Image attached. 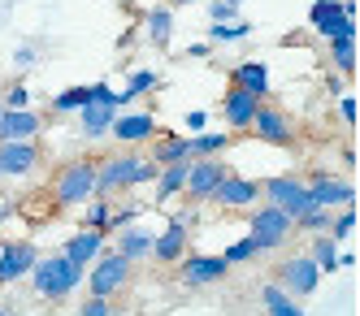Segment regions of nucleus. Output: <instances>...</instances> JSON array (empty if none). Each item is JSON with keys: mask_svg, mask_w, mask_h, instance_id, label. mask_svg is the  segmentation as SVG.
I'll use <instances>...</instances> for the list:
<instances>
[{"mask_svg": "<svg viewBox=\"0 0 360 316\" xmlns=\"http://www.w3.org/2000/svg\"><path fill=\"white\" fill-rule=\"evenodd\" d=\"M27 277H31L39 299H65V295H74L83 286L87 265H74L65 251H53V256H35V265H31Z\"/></svg>", "mask_w": 360, "mask_h": 316, "instance_id": "f257e3e1", "label": "nucleus"}, {"mask_svg": "<svg viewBox=\"0 0 360 316\" xmlns=\"http://www.w3.org/2000/svg\"><path fill=\"white\" fill-rule=\"evenodd\" d=\"M157 182V161L152 156H109L96 165V195L113 199L117 191H135Z\"/></svg>", "mask_w": 360, "mask_h": 316, "instance_id": "f03ea898", "label": "nucleus"}, {"mask_svg": "<svg viewBox=\"0 0 360 316\" xmlns=\"http://www.w3.org/2000/svg\"><path fill=\"white\" fill-rule=\"evenodd\" d=\"M96 195V161H70L53 178V199L57 208H79Z\"/></svg>", "mask_w": 360, "mask_h": 316, "instance_id": "7ed1b4c3", "label": "nucleus"}, {"mask_svg": "<svg viewBox=\"0 0 360 316\" xmlns=\"http://www.w3.org/2000/svg\"><path fill=\"white\" fill-rule=\"evenodd\" d=\"M131 269H135V260H126L122 251H100L83 282H87L91 295H109L113 299V295H122L126 286H131Z\"/></svg>", "mask_w": 360, "mask_h": 316, "instance_id": "20e7f679", "label": "nucleus"}, {"mask_svg": "<svg viewBox=\"0 0 360 316\" xmlns=\"http://www.w3.org/2000/svg\"><path fill=\"white\" fill-rule=\"evenodd\" d=\"M117 113H122L117 91H113L109 83H91V100L79 109V126H83V135H87V139H105Z\"/></svg>", "mask_w": 360, "mask_h": 316, "instance_id": "39448f33", "label": "nucleus"}, {"mask_svg": "<svg viewBox=\"0 0 360 316\" xmlns=\"http://www.w3.org/2000/svg\"><path fill=\"white\" fill-rule=\"evenodd\" d=\"M248 234H252V243L261 247V251H278L282 243L295 234V221L282 213V208H274V204H265V208H256L252 213V221H248Z\"/></svg>", "mask_w": 360, "mask_h": 316, "instance_id": "423d86ee", "label": "nucleus"}, {"mask_svg": "<svg viewBox=\"0 0 360 316\" xmlns=\"http://www.w3.org/2000/svg\"><path fill=\"white\" fill-rule=\"evenodd\" d=\"M265 204L282 208L291 221H300L308 208H317L313 195H308V182H300L295 173H278V178H269V182H265Z\"/></svg>", "mask_w": 360, "mask_h": 316, "instance_id": "0eeeda50", "label": "nucleus"}, {"mask_svg": "<svg viewBox=\"0 0 360 316\" xmlns=\"http://www.w3.org/2000/svg\"><path fill=\"white\" fill-rule=\"evenodd\" d=\"M308 22L321 39H339V35H356V5L352 0H317L308 9Z\"/></svg>", "mask_w": 360, "mask_h": 316, "instance_id": "6e6552de", "label": "nucleus"}, {"mask_svg": "<svg viewBox=\"0 0 360 316\" xmlns=\"http://www.w3.org/2000/svg\"><path fill=\"white\" fill-rule=\"evenodd\" d=\"M278 286L295 299H308L321 286V269L313 265V256H291V260L278 265Z\"/></svg>", "mask_w": 360, "mask_h": 316, "instance_id": "1a4fd4ad", "label": "nucleus"}, {"mask_svg": "<svg viewBox=\"0 0 360 316\" xmlns=\"http://www.w3.org/2000/svg\"><path fill=\"white\" fill-rule=\"evenodd\" d=\"M221 173H226V165L217 161V156H191V161H187L183 195H187L191 204H209V195H213V187L221 182Z\"/></svg>", "mask_w": 360, "mask_h": 316, "instance_id": "9d476101", "label": "nucleus"}, {"mask_svg": "<svg viewBox=\"0 0 360 316\" xmlns=\"http://www.w3.org/2000/svg\"><path fill=\"white\" fill-rule=\"evenodd\" d=\"M248 130H256V139H261V143H274V147H291V143H295L291 117L282 113V109H274V104H256Z\"/></svg>", "mask_w": 360, "mask_h": 316, "instance_id": "9b49d317", "label": "nucleus"}, {"mask_svg": "<svg viewBox=\"0 0 360 316\" xmlns=\"http://www.w3.org/2000/svg\"><path fill=\"white\" fill-rule=\"evenodd\" d=\"M187 247H191V234H187V217H169V225L161 230V234H152V260L157 265H178V260L187 256Z\"/></svg>", "mask_w": 360, "mask_h": 316, "instance_id": "f8f14e48", "label": "nucleus"}, {"mask_svg": "<svg viewBox=\"0 0 360 316\" xmlns=\"http://www.w3.org/2000/svg\"><path fill=\"white\" fill-rule=\"evenodd\" d=\"M256 199H261V187H256L252 178H239V173H221V182L213 187L209 204L226 208V213H239V208H252Z\"/></svg>", "mask_w": 360, "mask_h": 316, "instance_id": "ddd939ff", "label": "nucleus"}, {"mask_svg": "<svg viewBox=\"0 0 360 316\" xmlns=\"http://www.w3.org/2000/svg\"><path fill=\"white\" fill-rule=\"evenodd\" d=\"M39 169L35 139H0V178H27Z\"/></svg>", "mask_w": 360, "mask_h": 316, "instance_id": "4468645a", "label": "nucleus"}, {"mask_svg": "<svg viewBox=\"0 0 360 316\" xmlns=\"http://www.w3.org/2000/svg\"><path fill=\"white\" fill-rule=\"evenodd\" d=\"M178 265H183V273H178V277H183V286H191V291H195V286H213V282H221L226 277V260L221 256H183V260H178Z\"/></svg>", "mask_w": 360, "mask_h": 316, "instance_id": "2eb2a0df", "label": "nucleus"}, {"mask_svg": "<svg viewBox=\"0 0 360 316\" xmlns=\"http://www.w3.org/2000/svg\"><path fill=\"white\" fill-rule=\"evenodd\" d=\"M31 265H35V247H31L27 239H22V243H18V239H5V243H0V286L27 277Z\"/></svg>", "mask_w": 360, "mask_h": 316, "instance_id": "dca6fc26", "label": "nucleus"}, {"mask_svg": "<svg viewBox=\"0 0 360 316\" xmlns=\"http://www.w3.org/2000/svg\"><path fill=\"white\" fill-rule=\"evenodd\" d=\"M256 104H261V96H252L248 87L230 83V87H226V100H221L226 126H230V130H248V126H252V113H256Z\"/></svg>", "mask_w": 360, "mask_h": 316, "instance_id": "f3484780", "label": "nucleus"}, {"mask_svg": "<svg viewBox=\"0 0 360 316\" xmlns=\"http://www.w3.org/2000/svg\"><path fill=\"white\" fill-rule=\"evenodd\" d=\"M308 195H313L317 208H347V204H356L352 182H339V178H330V173H317L313 182H308Z\"/></svg>", "mask_w": 360, "mask_h": 316, "instance_id": "a211bd4d", "label": "nucleus"}, {"mask_svg": "<svg viewBox=\"0 0 360 316\" xmlns=\"http://www.w3.org/2000/svg\"><path fill=\"white\" fill-rule=\"evenodd\" d=\"M109 135L117 143H148L152 135H157V121H152V113H117Z\"/></svg>", "mask_w": 360, "mask_h": 316, "instance_id": "6ab92c4d", "label": "nucleus"}, {"mask_svg": "<svg viewBox=\"0 0 360 316\" xmlns=\"http://www.w3.org/2000/svg\"><path fill=\"white\" fill-rule=\"evenodd\" d=\"M74 265H91V260L105 251V230H91V225H83L74 239H65V247H61Z\"/></svg>", "mask_w": 360, "mask_h": 316, "instance_id": "aec40b11", "label": "nucleus"}, {"mask_svg": "<svg viewBox=\"0 0 360 316\" xmlns=\"http://www.w3.org/2000/svg\"><path fill=\"white\" fill-rule=\"evenodd\" d=\"M39 135V117L31 109H0V139H35Z\"/></svg>", "mask_w": 360, "mask_h": 316, "instance_id": "412c9836", "label": "nucleus"}, {"mask_svg": "<svg viewBox=\"0 0 360 316\" xmlns=\"http://www.w3.org/2000/svg\"><path fill=\"white\" fill-rule=\"evenodd\" d=\"M187 161H191V156H183V161H169V165H157V208H161V204H169L174 195H183Z\"/></svg>", "mask_w": 360, "mask_h": 316, "instance_id": "4be33fe9", "label": "nucleus"}, {"mask_svg": "<svg viewBox=\"0 0 360 316\" xmlns=\"http://www.w3.org/2000/svg\"><path fill=\"white\" fill-rule=\"evenodd\" d=\"M157 143H152V161L157 165H169V161H183V156H191V139L187 135H174V130H161L152 135Z\"/></svg>", "mask_w": 360, "mask_h": 316, "instance_id": "5701e85b", "label": "nucleus"}, {"mask_svg": "<svg viewBox=\"0 0 360 316\" xmlns=\"http://www.w3.org/2000/svg\"><path fill=\"white\" fill-rule=\"evenodd\" d=\"M261 308H265L269 316H304L300 299H295V295H287L278 282H274V286H261Z\"/></svg>", "mask_w": 360, "mask_h": 316, "instance_id": "b1692460", "label": "nucleus"}, {"mask_svg": "<svg viewBox=\"0 0 360 316\" xmlns=\"http://www.w3.org/2000/svg\"><path fill=\"white\" fill-rule=\"evenodd\" d=\"M117 251H122L126 260H148V251H152V234H148V230H139L135 221H131V225H122Z\"/></svg>", "mask_w": 360, "mask_h": 316, "instance_id": "393cba45", "label": "nucleus"}, {"mask_svg": "<svg viewBox=\"0 0 360 316\" xmlns=\"http://www.w3.org/2000/svg\"><path fill=\"white\" fill-rule=\"evenodd\" d=\"M235 83L265 100V96H269V70H265L261 61H243V65H235Z\"/></svg>", "mask_w": 360, "mask_h": 316, "instance_id": "a878e982", "label": "nucleus"}, {"mask_svg": "<svg viewBox=\"0 0 360 316\" xmlns=\"http://www.w3.org/2000/svg\"><path fill=\"white\" fill-rule=\"evenodd\" d=\"M330 44V61L339 74H356V35H339V39H326Z\"/></svg>", "mask_w": 360, "mask_h": 316, "instance_id": "bb28decb", "label": "nucleus"}, {"mask_svg": "<svg viewBox=\"0 0 360 316\" xmlns=\"http://www.w3.org/2000/svg\"><path fill=\"white\" fill-rule=\"evenodd\" d=\"M152 87H161V78H157V70H135V74H131V83H126V87L117 91V100H122V109H126V104H131V100H139L143 91H152Z\"/></svg>", "mask_w": 360, "mask_h": 316, "instance_id": "cd10ccee", "label": "nucleus"}, {"mask_svg": "<svg viewBox=\"0 0 360 316\" xmlns=\"http://www.w3.org/2000/svg\"><path fill=\"white\" fill-rule=\"evenodd\" d=\"M313 265L321 269V273H339V247H334V239L330 234H321V239H313Z\"/></svg>", "mask_w": 360, "mask_h": 316, "instance_id": "c85d7f7f", "label": "nucleus"}, {"mask_svg": "<svg viewBox=\"0 0 360 316\" xmlns=\"http://www.w3.org/2000/svg\"><path fill=\"white\" fill-rule=\"evenodd\" d=\"M187 139H191V156H221L235 135H226V130L221 135H204V130H195V135H187Z\"/></svg>", "mask_w": 360, "mask_h": 316, "instance_id": "c756f323", "label": "nucleus"}, {"mask_svg": "<svg viewBox=\"0 0 360 316\" xmlns=\"http://www.w3.org/2000/svg\"><path fill=\"white\" fill-rule=\"evenodd\" d=\"M143 26H148V39L157 44V48H165V44H169V31H174V13H169V9H152V13L143 18Z\"/></svg>", "mask_w": 360, "mask_h": 316, "instance_id": "7c9ffc66", "label": "nucleus"}, {"mask_svg": "<svg viewBox=\"0 0 360 316\" xmlns=\"http://www.w3.org/2000/svg\"><path fill=\"white\" fill-rule=\"evenodd\" d=\"M252 31L248 22H239V18H230V22H213L209 26V44H235V39H243Z\"/></svg>", "mask_w": 360, "mask_h": 316, "instance_id": "2f4dec72", "label": "nucleus"}, {"mask_svg": "<svg viewBox=\"0 0 360 316\" xmlns=\"http://www.w3.org/2000/svg\"><path fill=\"white\" fill-rule=\"evenodd\" d=\"M91 100V87H65L61 96H53V113H79Z\"/></svg>", "mask_w": 360, "mask_h": 316, "instance_id": "473e14b6", "label": "nucleus"}, {"mask_svg": "<svg viewBox=\"0 0 360 316\" xmlns=\"http://www.w3.org/2000/svg\"><path fill=\"white\" fill-rule=\"evenodd\" d=\"M326 234H330L334 243H339V239H352V234H356V204H347L343 213L330 221V230H326Z\"/></svg>", "mask_w": 360, "mask_h": 316, "instance_id": "72a5a7b5", "label": "nucleus"}, {"mask_svg": "<svg viewBox=\"0 0 360 316\" xmlns=\"http://www.w3.org/2000/svg\"><path fill=\"white\" fill-rule=\"evenodd\" d=\"M83 225H91V230H105V225H109V199H105V195H91V199H87Z\"/></svg>", "mask_w": 360, "mask_h": 316, "instance_id": "f704fd0d", "label": "nucleus"}, {"mask_svg": "<svg viewBox=\"0 0 360 316\" xmlns=\"http://www.w3.org/2000/svg\"><path fill=\"white\" fill-rule=\"evenodd\" d=\"M256 256H261V247H256V243H252V234H248V239L230 243L221 260H226V265H248V260H256Z\"/></svg>", "mask_w": 360, "mask_h": 316, "instance_id": "c9c22d12", "label": "nucleus"}, {"mask_svg": "<svg viewBox=\"0 0 360 316\" xmlns=\"http://www.w3.org/2000/svg\"><path fill=\"white\" fill-rule=\"evenodd\" d=\"M295 230H313V234H326V230H330V208H308V213L295 221Z\"/></svg>", "mask_w": 360, "mask_h": 316, "instance_id": "e433bc0d", "label": "nucleus"}, {"mask_svg": "<svg viewBox=\"0 0 360 316\" xmlns=\"http://www.w3.org/2000/svg\"><path fill=\"white\" fill-rule=\"evenodd\" d=\"M139 213H143L139 204H131V208H113V204H109V225H105V230H122V225H131Z\"/></svg>", "mask_w": 360, "mask_h": 316, "instance_id": "4c0bfd02", "label": "nucleus"}, {"mask_svg": "<svg viewBox=\"0 0 360 316\" xmlns=\"http://www.w3.org/2000/svg\"><path fill=\"white\" fill-rule=\"evenodd\" d=\"M79 312H83V316H113L117 308L109 303V295H87V303H83Z\"/></svg>", "mask_w": 360, "mask_h": 316, "instance_id": "58836bf2", "label": "nucleus"}, {"mask_svg": "<svg viewBox=\"0 0 360 316\" xmlns=\"http://www.w3.org/2000/svg\"><path fill=\"white\" fill-rule=\"evenodd\" d=\"M239 13V0H213V22H230Z\"/></svg>", "mask_w": 360, "mask_h": 316, "instance_id": "ea45409f", "label": "nucleus"}, {"mask_svg": "<svg viewBox=\"0 0 360 316\" xmlns=\"http://www.w3.org/2000/svg\"><path fill=\"white\" fill-rule=\"evenodd\" d=\"M27 100H31V96H27V87H22V83L5 91V104H9V109H27Z\"/></svg>", "mask_w": 360, "mask_h": 316, "instance_id": "a19ab883", "label": "nucleus"}, {"mask_svg": "<svg viewBox=\"0 0 360 316\" xmlns=\"http://www.w3.org/2000/svg\"><path fill=\"white\" fill-rule=\"evenodd\" d=\"M339 113H343L347 126H356V96H343V100H339Z\"/></svg>", "mask_w": 360, "mask_h": 316, "instance_id": "79ce46f5", "label": "nucleus"}, {"mask_svg": "<svg viewBox=\"0 0 360 316\" xmlns=\"http://www.w3.org/2000/svg\"><path fill=\"white\" fill-rule=\"evenodd\" d=\"M204 126H209V113H204V109H191V113H187V130H204Z\"/></svg>", "mask_w": 360, "mask_h": 316, "instance_id": "37998d69", "label": "nucleus"}, {"mask_svg": "<svg viewBox=\"0 0 360 316\" xmlns=\"http://www.w3.org/2000/svg\"><path fill=\"white\" fill-rule=\"evenodd\" d=\"M35 61V52L31 48H18V57H13V65H31Z\"/></svg>", "mask_w": 360, "mask_h": 316, "instance_id": "c03bdc74", "label": "nucleus"}, {"mask_svg": "<svg viewBox=\"0 0 360 316\" xmlns=\"http://www.w3.org/2000/svg\"><path fill=\"white\" fill-rule=\"evenodd\" d=\"M169 5H191V0H169Z\"/></svg>", "mask_w": 360, "mask_h": 316, "instance_id": "a18cd8bd", "label": "nucleus"}]
</instances>
